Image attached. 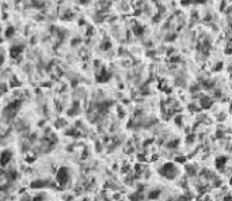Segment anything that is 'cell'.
I'll list each match as a JSON object with an SVG mask.
<instances>
[{
    "mask_svg": "<svg viewBox=\"0 0 232 201\" xmlns=\"http://www.w3.org/2000/svg\"><path fill=\"white\" fill-rule=\"evenodd\" d=\"M225 158H219V159H217V166H219V167H220V166H224V165H225Z\"/></svg>",
    "mask_w": 232,
    "mask_h": 201,
    "instance_id": "8992f818",
    "label": "cell"
},
{
    "mask_svg": "<svg viewBox=\"0 0 232 201\" xmlns=\"http://www.w3.org/2000/svg\"><path fill=\"white\" fill-rule=\"evenodd\" d=\"M1 63H3V56L0 54V64H1Z\"/></svg>",
    "mask_w": 232,
    "mask_h": 201,
    "instance_id": "7c38bea8",
    "label": "cell"
},
{
    "mask_svg": "<svg viewBox=\"0 0 232 201\" xmlns=\"http://www.w3.org/2000/svg\"><path fill=\"white\" fill-rule=\"evenodd\" d=\"M200 105H201V107H204V109H208V107L212 106V99L210 98H208V97H201Z\"/></svg>",
    "mask_w": 232,
    "mask_h": 201,
    "instance_id": "277c9868",
    "label": "cell"
},
{
    "mask_svg": "<svg viewBox=\"0 0 232 201\" xmlns=\"http://www.w3.org/2000/svg\"><path fill=\"white\" fill-rule=\"evenodd\" d=\"M224 201H232V194H228V196H227L225 200H224Z\"/></svg>",
    "mask_w": 232,
    "mask_h": 201,
    "instance_id": "8fae6325",
    "label": "cell"
},
{
    "mask_svg": "<svg viewBox=\"0 0 232 201\" xmlns=\"http://www.w3.org/2000/svg\"><path fill=\"white\" fill-rule=\"evenodd\" d=\"M22 53V46H18V45H15V46H12L11 49H10V56L11 57H18L19 54Z\"/></svg>",
    "mask_w": 232,
    "mask_h": 201,
    "instance_id": "5b68a950",
    "label": "cell"
},
{
    "mask_svg": "<svg viewBox=\"0 0 232 201\" xmlns=\"http://www.w3.org/2000/svg\"><path fill=\"white\" fill-rule=\"evenodd\" d=\"M10 160H11V152H10V151H4L3 154L0 155V165L6 166Z\"/></svg>",
    "mask_w": 232,
    "mask_h": 201,
    "instance_id": "3957f363",
    "label": "cell"
},
{
    "mask_svg": "<svg viewBox=\"0 0 232 201\" xmlns=\"http://www.w3.org/2000/svg\"><path fill=\"white\" fill-rule=\"evenodd\" d=\"M12 34H14V27H10L8 30H7V33H6V36L7 37H11Z\"/></svg>",
    "mask_w": 232,
    "mask_h": 201,
    "instance_id": "ba28073f",
    "label": "cell"
},
{
    "mask_svg": "<svg viewBox=\"0 0 232 201\" xmlns=\"http://www.w3.org/2000/svg\"><path fill=\"white\" fill-rule=\"evenodd\" d=\"M160 174H162L163 177L168 178V179H174V178L176 177L175 166H174L173 163H166L162 169H160Z\"/></svg>",
    "mask_w": 232,
    "mask_h": 201,
    "instance_id": "6da1fadb",
    "label": "cell"
},
{
    "mask_svg": "<svg viewBox=\"0 0 232 201\" xmlns=\"http://www.w3.org/2000/svg\"><path fill=\"white\" fill-rule=\"evenodd\" d=\"M158 196H159V190H156V192H152V193H151L149 197H151V198H155V197H158Z\"/></svg>",
    "mask_w": 232,
    "mask_h": 201,
    "instance_id": "9c48e42d",
    "label": "cell"
},
{
    "mask_svg": "<svg viewBox=\"0 0 232 201\" xmlns=\"http://www.w3.org/2000/svg\"><path fill=\"white\" fill-rule=\"evenodd\" d=\"M68 178H69V173H68V169H65V167L60 169L59 174H57V181H59L60 183H65L68 181Z\"/></svg>",
    "mask_w": 232,
    "mask_h": 201,
    "instance_id": "7a4b0ae2",
    "label": "cell"
},
{
    "mask_svg": "<svg viewBox=\"0 0 232 201\" xmlns=\"http://www.w3.org/2000/svg\"><path fill=\"white\" fill-rule=\"evenodd\" d=\"M225 53L227 54H232V42H229V44H228V46H227V49H225Z\"/></svg>",
    "mask_w": 232,
    "mask_h": 201,
    "instance_id": "52a82bcc",
    "label": "cell"
},
{
    "mask_svg": "<svg viewBox=\"0 0 232 201\" xmlns=\"http://www.w3.org/2000/svg\"><path fill=\"white\" fill-rule=\"evenodd\" d=\"M185 158H176V162H178V163H185Z\"/></svg>",
    "mask_w": 232,
    "mask_h": 201,
    "instance_id": "30bf717a",
    "label": "cell"
}]
</instances>
